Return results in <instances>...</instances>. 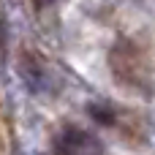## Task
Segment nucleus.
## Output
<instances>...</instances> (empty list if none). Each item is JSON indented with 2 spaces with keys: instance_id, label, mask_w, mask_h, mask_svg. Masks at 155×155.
Listing matches in <instances>:
<instances>
[{
  "instance_id": "nucleus-5",
  "label": "nucleus",
  "mask_w": 155,
  "mask_h": 155,
  "mask_svg": "<svg viewBox=\"0 0 155 155\" xmlns=\"http://www.w3.org/2000/svg\"><path fill=\"white\" fill-rule=\"evenodd\" d=\"M35 5H49V3H54V0H33Z\"/></svg>"
},
{
  "instance_id": "nucleus-1",
  "label": "nucleus",
  "mask_w": 155,
  "mask_h": 155,
  "mask_svg": "<svg viewBox=\"0 0 155 155\" xmlns=\"http://www.w3.org/2000/svg\"><path fill=\"white\" fill-rule=\"evenodd\" d=\"M106 63H109L112 79L123 90L142 98L155 95V57L144 44H139L131 35H120L109 46Z\"/></svg>"
},
{
  "instance_id": "nucleus-4",
  "label": "nucleus",
  "mask_w": 155,
  "mask_h": 155,
  "mask_svg": "<svg viewBox=\"0 0 155 155\" xmlns=\"http://www.w3.org/2000/svg\"><path fill=\"white\" fill-rule=\"evenodd\" d=\"M87 114H90V120L95 125H106V128H114L117 120H120L117 106L109 104V101H93V104H87Z\"/></svg>"
},
{
  "instance_id": "nucleus-3",
  "label": "nucleus",
  "mask_w": 155,
  "mask_h": 155,
  "mask_svg": "<svg viewBox=\"0 0 155 155\" xmlns=\"http://www.w3.org/2000/svg\"><path fill=\"white\" fill-rule=\"evenodd\" d=\"M93 147H95L93 134H87V131H82L76 125L63 128L52 142V153L54 155H82L87 150H93Z\"/></svg>"
},
{
  "instance_id": "nucleus-2",
  "label": "nucleus",
  "mask_w": 155,
  "mask_h": 155,
  "mask_svg": "<svg viewBox=\"0 0 155 155\" xmlns=\"http://www.w3.org/2000/svg\"><path fill=\"white\" fill-rule=\"evenodd\" d=\"M16 71H19L22 82H25L30 90H35V93H44V90H49V84H52L49 68H46L44 60H41L38 54H33V52H22V54H19Z\"/></svg>"
}]
</instances>
